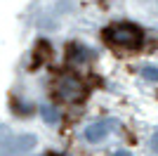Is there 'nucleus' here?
Here are the masks:
<instances>
[{
    "label": "nucleus",
    "instance_id": "1",
    "mask_svg": "<svg viewBox=\"0 0 158 156\" xmlns=\"http://www.w3.org/2000/svg\"><path fill=\"white\" fill-rule=\"evenodd\" d=\"M106 38H109V43L120 47H137L144 38V33L135 24H113L111 28H106Z\"/></svg>",
    "mask_w": 158,
    "mask_h": 156
},
{
    "label": "nucleus",
    "instance_id": "2",
    "mask_svg": "<svg viewBox=\"0 0 158 156\" xmlns=\"http://www.w3.org/2000/svg\"><path fill=\"white\" fill-rule=\"evenodd\" d=\"M33 147H35V135H12L0 147V156H19L24 151H31Z\"/></svg>",
    "mask_w": 158,
    "mask_h": 156
},
{
    "label": "nucleus",
    "instance_id": "3",
    "mask_svg": "<svg viewBox=\"0 0 158 156\" xmlns=\"http://www.w3.org/2000/svg\"><path fill=\"white\" fill-rule=\"evenodd\" d=\"M113 128V121H97V123L87 125L85 130V137L90 140V142H99L102 137H106V132Z\"/></svg>",
    "mask_w": 158,
    "mask_h": 156
},
{
    "label": "nucleus",
    "instance_id": "4",
    "mask_svg": "<svg viewBox=\"0 0 158 156\" xmlns=\"http://www.w3.org/2000/svg\"><path fill=\"white\" fill-rule=\"evenodd\" d=\"M59 92H61V97H64V99H78L80 92H83V88H80V83L76 80V78H64Z\"/></svg>",
    "mask_w": 158,
    "mask_h": 156
},
{
    "label": "nucleus",
    "instance_id": "5",
    "mask_svg": "<svg viewBox=\"0 0 158 156\" xmlns=\"http://www.w3.org/2000/svg\"><path fill=\"white\" fill-rule=\"evenodd\" d=\"M142 76H144L146 80H158V69L156 66H144V69H142Z\"/></svg>",
    "mask_w": 158,
    "mask_h": 156
},
{
    "label": "nucleus",
    "instance_id": "6",
    "mask_svg": "<svg viewBox=\"0 0 158 156\" xmlns=\"http://www.w3.org/2000/svg\"><path fill=\"white\" fill-rule=\"evenodd\" d=\"M43 118H45V121H50V123H57V121H59L57 111L50 109V106H43Z\"/></svg>",
    "mask_w": 158,
    "mask_h": 156
},
{
    "label": "nucleus",
    "instance_id": "7",
    "mask_svg": "<svg viewBox=\"0 0 158 156\" xmlns=\"http://www.w3.org/2000/svg\"><path fill=\"white\" fill-rule=\"evenodd\" d=\"M10 137H12V135H10V128H7L5 123H0V147H2V144H5Z\"/></svg>",
    "mask_w": 158,
    "mask_h": 156
},
{
    "label": "nucleus",
    "instance_id": "8",
    "mask_svg": "<svg viewBox=\"0 0 158 156\" xmlns=\"http://www.w3.org/2000/svg\"><path fill=\"white\" fill-rule=\"evenodd\" d=\"M151 149H153V151L158 154V130L153 132V137H151Z\"/></svg>",
    "mask_w": 158,
    "mask_h": 156
},
{
    "label": "nucleus",
    "instance_id": "9",
    "mask_svg": "<svg viewBox=\"0 0 158 156\" xmlns=\"http://www.w3.org/2000/svg\"><path fill=\"white\" fill-rule=\"evenodd\" d=\"M113 156H132V154H130V151H125V149H120V151H116Z\"/></svg>",
    "mask_w": 158,
    "mask_h": 156
},
{
    "label": "nucleus",
    "instance_id": "10",
    "mask_svg": "<svg viewBox=\"0 0 158 156\" xmlns=\"http://www.w3.org/2000/svg\"><path fill=\"white\" fill-rule=\"evenodd\" d=\"M50 156H57V154H50Z\"/></svg>",
    "mask_w": 158,
    "mask_h": 156
}]
</instances>
